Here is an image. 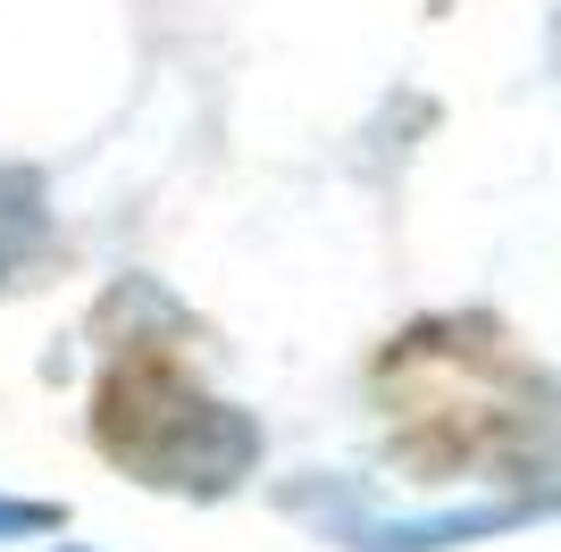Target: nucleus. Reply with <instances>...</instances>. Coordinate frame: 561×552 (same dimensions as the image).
<instances>
[{"instance_id":"f257e3e1","label":"nucleus","mask_w":561,"mask_h":552,"mask_svg":"<svg viewBox=\"0 0 561 552\" xmlns=\"http://www.w3.org/2000/svg\"><path fill=\"white\" fill-rule=\"evenodd\" d=\"M386 418L394 444L427 469H478L494 452H519L537 427V386L528 368L503 360L494 344L445 326V335H411L386 360Z\"/></svg>"}]
</instances>
